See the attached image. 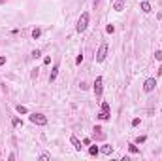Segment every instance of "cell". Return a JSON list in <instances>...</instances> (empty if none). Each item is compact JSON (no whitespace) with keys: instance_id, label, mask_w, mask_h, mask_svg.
I'll return each mask as SVG.
<instances>
[{"instance_id":"1","label":"cell","mask_w":162,"mask_h":161,"mask_svg":"<svg viewBox=\"0 0 162 161\" xmlns=\"http://www.w3.org/2000/svg\"><path fill=\"white\" fill-rule=\"evenodd\" d=\"M30 121L34 125H47V118H45L44 114H36V112L30 114Z\"/></svg>"},{"instance_id":"2","label":"cell","mask_w":162,"mask_h":161,"mask_svg":"<svg viewBox=\"0 0 162 161\" xmlns=\"http://www.w3.org/2000/svg\"><path fill=\"white\" fill-rule=\"evenodd\" d=\"M106 55H108V44H102V46L98 47V51H96V55H94L96 63H102V61L106 59Z\"/></svg>"},{"instance_id":"3","label":"cell","mask_w":162,"mask_h":161,"mask_svg":"<svg viewBox=\"0 0 162 161\" xmlns=\"http://www.w3.org/2000/svg\"><path fill=\"white\" fill-rule=\"evenodd\" d=\"M89 25V14H81L79 21H77V32H83Z\"/></svg>"},{"instance_id":"4","label":"cell","mask_w":162,"mask_h":161,"mask_svg":"<svg viewBox=\"0 0 162 161\" xmlns=\"http://www.w3.org/2000/svg\"><path fill=\"white\" fill-rule=\"evenodd\" d=\"M155 87H157V80H155V78H149V80H145V83H143V89H145L147 93H151Z\"/></svg>"},{"instance_id":"5","label":"cell","mask_w":162,"mask_h":161,"mask_svg":"<svg viewBox=\"0 0 162 161\" xmlns=\"http://www.w3.org/2000/svg\"><path fill=\"white\" fill-rule=\"evenodd\" d=\"M92 89H94V95H96V97L102 95V76H98V78L94 80V85H92Z\"/></svg>"},{"instance_id":"6","label":"cell","mask_w":162,"mask_h":161,"mask_svg":"<svg viewBox=\"0 0 162 161\" xmlns=\"http://www.w3.org/2000/svg\"><path fill=\"white\" fill-rule=\"evenodd\" d=\"M70 142L74 144V148H76V150H81V148H83V146H81V142L77 140V137H74V135L70 137Z\"/></svg>"},{"instance_id":"7","label":"cell","mask_w":162,"mask_h":161,"mask_svg":"<svg viewBox=\"0 0 162 161\" xmlns=\"http://www.w3.org/2000/svg\"><path fill=\"white\" fill-rule=\"evenodd\" d=\"M57 74H59V64H55V66H53V70H51V76H49V82H55Z\"/></svg>"},{"instance_id":"8","label":"cell","mask_w":162,"mask_h":161,"mask_svg":"<svg viewBox=\"0 0 162 161\" xmlns=\"http://www.w3.org/2000/svg\"><path fill=\"white\" fill-rule=\"evenodd\" d=\"M100 152H102V154H106V156H111L113 148H111V146H108V144H106V146H102V148H100Z\"/></svg>"},{"instance_id":"9","label":"cell","mask_w":162,"mask_h":161,"mask_svg":"<svg viewBox=\"0 0 162 161\" xmlns=\"http://www.w3.org/2000/svg\"><path fill=\"white\" fill-rule=\"evenodd\" d=\"M141 12H143V14H149V12H151V4H149V2H141Z\"/></svg>"},{"instance_id":"10","label":"cell","mask_w":162,"mask_h":161,"mask_svg":"<svg viewBox=\"0 0 162 161\" xmlns=\"http://www.w3.org/2000/svg\"><path fill=\"white\" fill-rule=\"evenodd\" d=\"M123 8H125V0H119V2H115V12H123Z\"/></svg>"},{"instance_id":"11","label":"cell","mask_w":162,"mask_h":161,"mask_svg":"<svg viewBox=\"0 0 162 161\" xmlns=\"http://www.w3.org/2000/svg\"><path fill=\"white\" fill-rule=\"evenodd\" d=\"M98 152H100L98 146H90L89 148V154H90V156H98Z\"/></svg>"},{"instance_id":"12","label":"cell","mask_w":162,"mask_h":161,"mask_svg":"<svg viewBox=\"0 0 162 161\" xmlns=\"http://www.w3.org/2000/svg\"><path fill=\"white\" fill-rule=\"evenodd\" d=\"M98 118H100V120H102V121L109 120V112H100V114H98Z\"/></svg>"},{"instance_id":"13","label":"cell","mask_w":162,"mask_h":161,"mask_svg":"<svg viewBox=\"0 0 162 161\" xmlns=\"http://www.w3.org/2000/svg\"><path fill=\"white\" fill-rule=\"evenodd\" d=\"M94 135H96V138H104V133L100 127H94Z\"/></svg>"},{"instance_id":"14","label":"cell","mask_w":162,"mask_h":161,"mask_svg":"<svg viewBox=\"0 0 162 161\" xmlns=\"http://www.w3.org/2000/svg\"><path fill=\"white\" fill-rule=\"evenodd\" d=\"M145 140H147V137H145V135H140V137L136 138V144H143Z\"/></svg>"},{"instance_id":"15","label":"cell","mask_w":162,"mask_h":161,"mask_svg":"<svg viewBox=\"0 0 162 161\" xmlns=\"http://www.w3.org/2000/svg\"><path fill=\"white\" fill-rule=\"evenodd\" d=\"M128 150H130L132 154H138V152H140V150H138V146H136V144H128Z\"/></svg>"},{"instance_id":"16","label":"cell","mask_w":162,"mask_h":161,"mask_svg":"<svg viewBox=\"0 0 162 161\" xmlns=\"http://www.w3.org/2000/svg\"><path fill=\"white\" fill-rule=\"evenodd\" d=\"M40 34H42L40 28H34V30H32V38H40Z\"/></svg>"},{"instance_id":"17","label":"cell","mask_w":162,"mask_h":161,"mask_svg":"<svg viewBox=\"0 0 162 161\" xmlns=\"http://www.w3.org/2000/svg\"><path fill=\"white\" fill-rule=\"evenodd\" d=\"M111 108H109V102H102V112H109Z\"/></svg>"},{"instance_id":"18","label":"cell","mask_w":162,"mask_h":161,"mask_svg":"<svg viewBox=\"0 0 162 161\" xmlns=\"http://www.w3.org/2000/svg\"><path fill=\"white\" fill-rule=\"evenodd\" d=\"M17 112H19V114H27V108L21 106V104H17Z\"/></svg>"},{"instance_id":"19","label":"cell","mask_w":162,"mask_h":161,"mask_svg":"<svg viewBox=\"0 0 162 161\" xmlns=\"http://www.w3.org/2000/svg\"><path fill=\"white\" fill-rule=\"evenodd\" d=\"M155 59H157V61H162V51H160V49L155 53Z\"/></svg>"},{"instance_id":"20","label":"cell","mask_w":162,"mask_h":161,"mask_svg":"<svg viewBox=\"0 0 162 161\" xmlns=\"http://www.w3.org/2000/svg\"><path fill=\"white\" fill-rule=\"evenodd\" d=\"M40 55H42V53H40V49H34V51H32V57H34V59H38Z\"/></svg>"},{"instance_id":"21","label":"cell","mask_w":162,"mask_h":161,"mask_svg":"<svg viewBox=\"0 0 162 161\" xmlns=\"http://www.w3.org/2000/svg\"><path fill=\"white\" fill-rule=\"evenodd\" d=\"M140 118H136V120H132V127H138V125H140Z\"/></svg>"},{"instance_id":"22","label":"cell","mask_w":162,"mask_h":161,"mask_svg":"<svg viewBox=\"0 0 162 161\" xmlns=\"http://www.w3.org/2000/svg\"><path fill=\"white\" fill-rule=\"evenodd\" d=\"M81 61H83V53H79V55H77V59H76V63H77V64H81Z\"/></svg>"},{"instance_id":"23","label":"cell","mask_w":162,"mask_h":161,"mask_svg":"<svg viewBox=\"0 0 162 161\" xmlns=\"http://www.w3.org/2000/svg\"><path fill=\"white\" fill-rule=\"evenodd\" d=\"M40 159H42V161H47V159H49V156H47V154H42Z\"/></svg>"},{"instance_id":"24","label":"cell","mask_w":162,"mask_h":161,"mask_svg":"<svg viewBox=\"0 0 162 161\" xmlns=\"http://www.w3.org/2000/svg\"><path fill=\"white\" fill-rule=\"evenodd\" d=\"M106 30H108V32H113V30H115V27H113V25H108V27H106Z\"/></svg>"},{"instance_id":"25","label":"cell","mask_w":162,"mask_h":161,"mask_svg":"<svg viewBox=\"0 0 162 161\" xmlns=\"http://www.w3.org/2000/svg\"><path fill=\"white\" fill-rule=\"evenodd\" d=\"M19 123H21V120H19V118H15V120L11 121V125H13V127H15V125H19Z\"/></svg>"},{"instance_id":"26","label":"cell","mask_w":162,"mask_h":161,"mask_svg":"<svg viewBox=\"0 0 162 161\" xmlns=\"http://www.w3.org/2000/svg\"><path fill=\"white\" fill-rule=\"evenodd\" d=\"M79 87H81V89H83V91H85V89H87V87H89V85H87V83H85V82H81V83H79Z\"/></svg>"},{"instance_id":"27","label":"cell","mask_w":162,"mask_h":161,"mask_svg":"<svg viewBox=\"0 0 162 161\" xmlns=\"http://www.w3.org/2000/svg\"><path fill=\"white\" fill-rule=\"evenodd\" d=\"M4 63H6V57H4V55H0V66H2Z\"/></svg>"}]
</instances>
